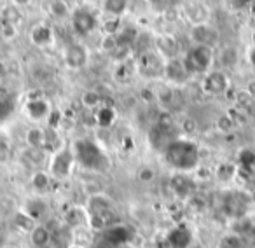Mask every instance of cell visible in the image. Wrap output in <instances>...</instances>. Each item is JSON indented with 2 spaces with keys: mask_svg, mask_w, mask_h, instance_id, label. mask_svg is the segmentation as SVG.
<instances>
[{
  "mask_svg": "<svg viewBox=\"0 0 255 248\" xmlns=\"http://www.w3.org/2000/svg\"><path fill=\"white\" fill-rule=\"evenodd\" d=\"M23 212H25L26 215H28L32 220L39 222V220L42 219L44 215H46L47 205L42 201V199H30V201H26V205H25V208H23Z\"/></svg>",
  "mask_w": 255,
  "mask_h": 248,
  "instance_id": "23",
  "label": "cell"
},
{
  "mask_svg": "<svg viewBox=\"0 0 255 248\" xmlns=\"http://www.w3.org/2000/svg\"><path fill=\"white\" fill-rule=\"evenodd\" d=\"M51 112H53L51 103L47 102L44 96H32V98H28L25 103L26 117H28L30 121H33V123H44V121L47 123Z\"/></svg>",
  "mask_w": 255,
  "mask_h": 248,
  "instance_id": "9",
  "label": "cell"
},
{
  "mask_svg": "<svg viewBox=\"0 0 255 248\" xmlns=\"http://www.w3.org/2000/svg\"><path fill=\"white\" fill-rule=\"evenodd\" d=\"M182 60L187 68V72L192 75H205L212 70L213 65V47L208 46H196L192 44V47H189L184 54Z\"/></svg>",
  "mask_w": 255,
  "mask_h": 248,
  "instance_id": "3",
  "label": "cell"
},
{
  "mask_svg": "<svg viewBox=\"0 0 255 248\" xmlns=\"http://www.w3.org/2000/svg\"><path fill=\"white\" fill-rule=\"evenodd\" d=\"M65 222L72 229H81V227L89 226V212L84 208H72L65 217Z\"/></svg>",
  "mask_w": 255,
  "mask_h": 248,
  "instance_id": "20",
  "label": "cell"
},
{
  "mask_svg": "<svg viewBox=\"0 0 255 248\" xmlns=\"http://www.w3.org/2000/svg\"><path fill=\"white\" fill-rule=\"evenodd\" d=\"M0 35L4 40H12L18 37V26L12 25V23H2V28H0Z\"/></svg>",
  "mask_w": 255,
  "mask_h": 248,
  "instance_id": "34",
  "label": "cell"
},
{
  "mask_svg": "<svg viewBox=\"0 0 255 248\" xmlns=\"http://www.w3.org/2000/svg\"><path fill=\"white\" fill-rule=\"evenodd\" d=\"M95 248H114L110 243H107V241H103V243H100V245H96Z\"/></svg>",
  "mask_w": 255,
  "mask_h": 248,
  "instance_id": "40",
  "label": "cell"
},
{
  "mask_svg": "<svg viewBox=\"0 0 255 248\" xmlns=\"http://www.w3.org/2000/svg\"><path fill=\"white\" fill-rule=\"evenodd\" d=\"M89 213H105V212H112V201L107 198L105 194H95L89 198V205H88Z\"/></svg>",
  "mask_w": 255,
  "mask_h": 248,
  "instance_id": "21",
  "label": "cell"
},
{
  "mask_svg": "<svg viewBox=\"0 0 255 248\" xmlns=\"http://www.w3.org/2000/svg\"><path fill=\"white\" fill-rule=\"evenodd\" d=\"M19 11L16 5H9V7L4 9V23H12V25H16V23L19 21Z\"/></svg>",
  "mask_w": 255,
  "mask_h": 248,
  "instance_id": "36",
  "label": "cell"
},
{
  "mask_svg": "<svg viewBox=\"0 0 255 248\" xmlns=\"http://www.w3.org/2000/svg\"><path fill=\"white\" fill-rule=\"evenodd\" d=\"M75 156V163H79L82 168L89 171H107L110 166L109 156L105 154V150L93 140L81 138L77 142H74L72 145Z\"/></svg>",
  "mask_w": 255,
  "mask_h": 248,
  "instance_id": "2",
  "label": "cell"
},
{
  "mask_svg": "<svg viewBox=\"0 0 255 248\" xmlns=\"http://www.w3.org/2000/svg\"><path fill=\"white\" fill-rule=\"evenodd\" d=\"M95 121L100 128H109L116 121V110L109 105H102L95 110Z\"/></svg>",
  "mask_w": 255,
  "mask_h": 248,
  "instance_id": "24",
  "label": "cell"
},
{
  "mask_svg": "<svg viewBox=\"0 0 255 248\" xmlns=\"http://www.w3.org/2000/svg\"><path fill=\"white\" fill-rule=\"evenodd\" d=\"M105 241L112 245V247H114V245L124 243V241H128V229H126V227H123V226H117V224H114V226H110L109 231H107Z\"/></svg>",
  "mask_w": 255,
  "mask_h": 248,
  "instance_id": "27",
  "label": "cell"
},
{
  "mask_svg": "<svg viewBox=\"0 0 255 248\" xmlns=\"http://www.w3.org/2000/svg\"><path fill=\"white\" fill-rule=\"evenodd\" d=\"M103 9H105V12L109 16L121 18L128 9V0H105L103 2Z\"/></svg>",
  "mask_w": 255,
  "mask_h": 248,
  "instance_id": "28",
  "label": "cell"
},
{
  "mask_svg": "<svg viewBox=\"0 0 255 248\" xmlns=\"http://www.w3.org/2000/svg\"><path fill=\"white\" fill-rule=\"evenodd\" d=\"M63 61L70 70H81L88 65L89 61V53L86 49V46L79 42H70L63 49Z\"/></svg>",
  "mask_w": 255,
  "mask_h": 248,
  "instance_id": "11",
  "label": "cell"
},
{
  "mask_svg": "<svg viewBox=\"0 0 255 248\" xmlns=\"http://www.w3.org/2000/svg\"><path fill=\"white\" fill-rule=\"evenodd\" d=\"M248 7H250L252 16H254V18H255V2H252V4H248Z\"/></svg>",
  "mask_w": 255,
  "mask_h": 248,
  "instance_id": "41",
  "label": "cell"
},
{
  "mask_svg": "<svg viewBox=\"0 0 255 248\" xmlns=\"http://www.w3.org/2000/svg\"><path fill=\"white\" fill-rule=\"evenodd\" d=\"M68 248H84V247H82V245H79V243H72Z\"/></svg>",
  "mask_w": 255,
  "mask_h": 248,
  "instance_id": "42",
  "label": "cell"
},
{
  "mask_svg": "<svg viewBox=\"0 0 255 248\" xmlns=\"http://www.w3.org/2000/svg\"><path fill=\"white\" fill-rule=\"evenodd\" d=\"M140 30L135 25H126L121 26V30L116 33L117 47H124V49H133L138 42Z\"/></svg>",
  "mask_w": 255,
  "mask_h": 248,
  "instance_id": "18",
  "label": "cell"
},
{
  "mask_svg": "<svg viewBox=\"0 0 255 248\" xmlns=\"http://www.w3.org/2000/svg\"><path fill=\"white\" fill-rule=\"evenodd\" d=\"M32 4V0H12V5H16V7H26V5Z\"/></svg>",
  "mask_w": 255,
  "mask_h": 248,
  "instance_id": "39",
  "label": "cell"
},
{
  "mask_svg": "<svg viewBox=\"0 0 255 248\" xmlns=\"http://www.w3.org/2000/svg\"><path fill=\"white\" fill-rule=\"evenodd\" d=\"M164 65H166V60L163 56H159L154 51V47L152 49L142 51L135 61L136 72L147 79L164 77Z\"/></svg>",
  "mask_w": 255,
  "mask_h": 248,
  "instance_id": "5",
  "label": "cell"
},
{
  "mask_svg": "<svg viewBox=\"0 0 255 248\" xmlns=\"http://www.w3.org/2000/svg\"><path fill=\"white\" fill-rule=\"evenodd\" d=\"M82 105L86 109H91V110H96L98 107H102V95L95 89H89L82 95Z\"/></svg>",
  "mask_w": 255,
  "mask_h": 248,
  "instance_id": "31",
  "label": "cell"
},
{
  "mask_svg": "<svg viewBox=\"0 0 255 248\" xmlns=\"http://www.w3.org/2000/svg\"><path fill=\"white\" fill-rule=\"evenodd\" d=\"M136 178H138L140 182H143V184H149V182H152L154 178H156V171L150 166H142L136 171Z\"/></svg>",
  "mask_w": 255,
  "mask_h": 248,
  "instance_id": "35",
  "label": "cell"
},
{
  "mask_svg": "<svg viewBox=\"0 0 255 248\" xmlns=\"http://www.w3.org/2000/svg\"><path fill=\"white\" fill-rule=\"evenodd\" d=\"M241 2H243V4H252V2H255V0H241Z\"/></svg>",
  "mask_w": 255,
  "mask_h": 248,
  "instance_id": "43",
  "label": "cell"
},
{
  "mask_svg": "<svg viewBox=\"0 0 255 248\" xmlns=\"http://www.w3.org/2000/svg\"><path fill=\"white\" fill-rule=\"evenodd\" d=\"M102 49L107 53H114L117 49V40L116 35H103L102 37Z\"/></svg>",
  "mask_w": 255,
  "mask_h": 248,
  "instance_id": "37",
  "label": "cell"
},
{
  "mask_svg": "<svg viewBox=\"0 0 255 248\" xmlns=\"http://www.w3.org/2000/svg\"><path fill=\"white\" fill-rule=\"evenodd\" d=\"M30 42L35 47H47L54 42V32L47 23H37L30 30Z\"/></svg>",
  "mask_w": 255,
  "mask_h": 248,
  "instance_id": "15",
  "label": "cell"
},
{
  "mask_svg": "<svg viewBox=\"0 0 255 248\" xmlns=\"http://www.w3.org/2000/svg\"><path fill=\"white\" fill-rule=\"evenodd\" d=\"M191 40L196 46L215 47L220 40V33L210 23H201V25H194L191 28Z\"/></svg>",
  "mask_w": 255,
  "mask_h": 248,
  "instance_id": "12",
  "label": "cell"
},
{
  "mask_svg": "<svg viewBox=\"0 0 255 248\" xmlns=\"http://www.w3.org/2000/svg\"><path fill=\"white\" fill-rule=\"evenodd\" d=\"M28 236L33 248H47L53 241V231L46 224H35L33 229L28 233Z\"/></svg>",
  "mask_w": 255,
  "mask_h": 248,
  "instance_id": "17",
  "label": "cell"
},
{
  "mask_svg": "<svg viewBox=\"0 0 255 248\" xmlns=\"http://www.w3.org/2000/svg\"><path fill=\"white\" fill-rule=\"evenodd\" d=\"M163 159L178 173H191L199 166V145L191 138H175L164 147Z\"/></svg>",
  "mask_w": 255,
  "mask_h": 248,
  "instance_id": "1",
  "label": "cell"
},
{
  "mask_svg": "<svg viewBox=\"0 0 255 248\" xmlns=\"http://www.w3.org/2000/svg\"><path fill=\"white\" fill-rule=\"evenodd\" d=\"M215 178L222 184H227V182H233L234 178L238 177V164L233 163H220L219 166L213 171Z\"/></svg>",
  "mask_w": 255,
  "mask_h": 248,
  "instance_id": "22",
  "label": "cell"
},
{
  "mask_svg": "<svg viewBox=\"0 0 255 248\" xmlns=\"http://www.w3.org/2000/svg\"><path fill=\"white\" fill-rule=\"evenodd\" d=\"M184 14L189 21L194 25H201V23H208V9L203 4H187L184 9Z\"/></svg>",
  "mask_w": 255,
  "mask_h": 248,
  "instance_id": "19",
  "label": "cell"
},
{
  "mask_svg": "<svg viewBox=\"0 0 255 248\" xmlns=\"http://www.w3.org/2000/svg\"><path fill=\"white\" fill-rule=\"evenodd\" d=\"M255 168V150L254 149H243L238 157V177L245 171H252Z\"/></svg>",
  "mask_w": 255,
  "mask_h": 248,
  "instance_id": "25",
  "label": "cell"
},
{
  "mask_svg": "<svg viewBox=\"0 0 255 248\" xmlns=\"http://www.w3.org/2000/svg\"><path fill=\"white\" fill-rule=\"evenodd\" d=\"M30 184H32V187L35 189L37 192H44L49 189L51 185V175L47 173V171H35V173L32 175V180H30Z\"/></svg>",
  "mask_w": 255,
  "mask_h": 248,
  "instance_id": "29",
  "label": "cell"
},
{
  "mask_svg": "<svg viewBox=\"0 0 255 248\" xmlns=\"http://www.w3.org/2000/svg\"><path fill=\"white\" fill-rule=\"evenodd\" d=\"M70 25L72 30L81 37L89 35L96 28H100V21L95 16V12L91 9L84 7V5H79L70 12Z\"/></svg>",
  "mask_w": 255,
  "mask_h": 248,
  "instance_id": "7",
  "label": "cell"
},
{
  "mask_svg": "<svg viewBox=\"0 0 255 248\" xmlns=\"http://www.w3.org/2000/svg\"><path fill=\"white\" fill-rule=\"evenodd\" d=\"M164 77H166V81L170 84H184V82H187L191 79V74L185 68L182 56L166 61V65H164Z\"/></svg>",
  "mask_w": 255,
  "mask_h": 248,
  "instance_id": "14",
  "label": "cell"
},
{
  "mask_svg": "<svg viewBox=\"0 0 255 248\" xmlns=\"http://www.w3.org/2000/svg\"><path fill=\"white\" fill-rule=\"evenodd\" d=\"M219 248H245L243 247V241L238 234H227L220 240Z\"/></svg>",
  "mask_w": 255,
  "mask_h": 248,
  "instance_id": "33",
  "label": "cell"
},
{
  "mask_svg": "<svg viewBox=\"0 0 255 248\" xmlns=\"http://www.w3.org/2000/svg\"><path fill=\"white\" fill-rule=\"evenodd\" d=\"M168 248H189L192 243V233L185 226H177L166 234Z\"/></svg>",
  "mask_w": 255,
  "mask_h": 248,
  "instance_id": "16",
  "label": "cell"
},
{
  "mask_svg": "<svg viewBox=\"0 0 255 248\" xmlns=\"http://www.w3.org/2000/svg\"><path fill=\"white\" fill-rule=\"evenodd\" d=\"M248 63L252 65V68H255V42L250 47V51H248Z\"/></svg>",
  "mask_w": 255,
  "mask_h": 248,
  "instance_id": "38",
  "label": "cell"
},
{
  "mask_svg": "<svg viewBox=\"0 0 255 248\" xmlns=\"http://www.w3.org/2000/svg\"><path fill=\"white\" fill-rule=\"evenodd\" d=\"M49 12L54 16V18L61 19V18L70 16V7H68L67 2H63V0H53V2L49 4Z\"/></svg>",
  "mask_w": 255,
  "mask_h": 248,
  "instance_id": "32",
  "label": "cell"
},
{
  "mask_svg": "<svg viewBox=\"0 0 255 248\" xmlns=\"http://www.w3.org/2000/svg\"><path fill=\"white\" fill-rule=\"evenodd\" d=\"M196 180L192 177H189V173H178L175 171L170 178V189L175 196L182 199H189L196 194Z\"/></svg>",
  "mask_w": 255,
  "mask_h": 248,
  "instance_id": "13",
  "label": "cell"
},
{
  "mask_svg": "<svg viewBox=\"0 0 255 248\" xmlns=\"http://www.w3.org/2000/svg\"><path fill=\"white\" fill-rule=\"evenodd\" d=\"M254 206V198L247 191H229L226 192L222 201L224 213L234 220H241Z\"/></svg>",
  "mask_w": 255,
  "mask_h": 248,
  "instance_id": "4",
  "label": "cell"
},
{
  "mask_svg": "<svg viewBox=\"0 0 255 248\" xmlns=\"http://www.w3.org/2000/svg\"><path fill=\"white\" fill-rule=\"evenodd\" d=\"M154 51L164 60H173V58L182 56L180 54V42L175 35L171 33H161V35L154 37Z\"/></svg>",
  "mask_w": 255,
  "mask_h": 248,
  "instance_id": "10",
  "label": "cell"
},
{
  "mask_svg": "<svg viewBox=\"0 0 255 248\" xmlns=\"http://www.w3.org/2000/svg\"><path fill=\"white\" fill-rule=\"evenodd\" d=\"M121 18H116V16H110V18L103 19L100 23V30H102V35H116L121 30Z\"/></svg>",
  "mask_w": 255,
  "mask_h": 248,
  "instance_id": "30",
  "label": "cell"
},
{
  "mask_svg": "<svg viewBox=\"0 0 255 248\" xmlns=\"http://www.w3.org/2000/svg\"><path fill=\"white\" fill-rule=\"evenodd\" d=\"M201 88L206 95L220 96L229 89V77L222 70H210L208 74L203 75Z\"/></svg>",
  "mask_w": 255,
  "mask_h": 248,
  "instance_id": "8",
  "label": "cell"
},
{
  "mask_svg": "<svg viewBox=\"0 0 255 248\" xmlns=\"http://www.w3.org/2000/svg\"><path fill=\"white\" fill-rule=\"evenodd\" d=\"M26 143L30 149H46V129L32 128L26 131Z\"/></svg>",
  "mask_w": 255,
  "mask_h": 248,
  "instance_id": "26",
  "label": "cell"
},
{
  "mask_svg": "<svg viewBox=\"0 0 255 248\" xmlns=\"http://www.w3.org/2000/svg\"><path fill=\"white\" fill-rule=\"evenodd\" d=\"M75 164V156L72 147L63 145L53 152V159L49 163V175L53 178H58V180H67L72 175V170H74Z\"/></svg>",
  "mask_w": 255,
  "mask_h": 248,
  "instance_id": "6",
  "label": "cell"
}]
</instances>
